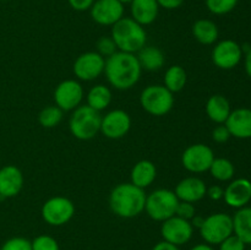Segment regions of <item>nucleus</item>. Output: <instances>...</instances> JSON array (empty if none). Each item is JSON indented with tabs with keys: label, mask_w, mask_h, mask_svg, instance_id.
Returning a JSON list of instances; mask_svg holds the SVG:
<instances>
[{
	"label": "nucleus",
	"mask_w": 251,
	"mask_h": 250,
	"mask_svg": "<svg viewBox=\"0 0 251 250\" xmlns=\"http://www.w3.org/2000/svg\"><path fill=\"white\" fill-rule=\"evenodd\" d=\"M136 56L142 70L145 69L147 71H158L166 63L163 51L153 46H145L141 50L137 51Z\"/></svg>",
	"instance_id": "5701e85b"
},
{
	"label": "nucleus",
	"mask_w": 251,
	"mask_h": 250,
	"mask_svg": "<svg viewBox=\"0 0 251 250\" xmlns=\"http://www.w3.org/2000/svg\"><path fill=\"white\" fill-rule=\"evenodd\" d=\"M86 100L88 107L100 113L112 103V91L105 85H96L88 91Z\"/></svg>",
	"instance_id": "a878e982"
},
{
	"label": "nucleus",
	"mask_w": 251,
	"mask_h": 250,
	"mask_svg": "<svg viewBox=\"0 0 251 250\" xmlns=\"http://www.w3.org/2000/svg\"><path fill=\"white\" fill-rule=\"evenodd\" d=\"M206 191L207 185L202 179L198 176H186L176 184L174 193L179 201L195 203L205 198Z\"/></svg>",
	"instance_id": "a211bd4d"
},
{
	"label": "nucleus",
	"mask_w": 251,
	"mask_h": 250,
	"mask_svg": "<svg viewBox=\"0 0 251 250\" xmlns=\"http://www.w3.org/2000/svg\"><path fill=\"white\" fill-rule=\"evenodd\" d=\"M203 242L210 245H220L225 239L233 234V218L228 213L216 212L203 220L199 228Z\"/></svg>",
	"instance_id": "0eeeda50"
},
{
	"label": "nucleus",
	"mask_w": 251,
	"mask_h": 250,
	"mask_svg": "<svg viewBox=\"0 0 251 250\" xmlns=\"http://www.w3.org/2000/svg\"><path fill=\"white\" fill-rule=\"evenodd\" d=\"M178 198L169 189H157L146 196L145 211L150 218L157 222H163L176 216Z\"/></svg>",
	"instance_id": "423d86ee"
},
{
	"label": "nucleus",
	"mask_w": 251,
	"mask_h": 250,
	"mask_svg": "<svg viewBox=\"0 0 251 250\" xmlns=\"http://www.w3.org/2000/svg\"><path fill=\"white\" fill-rule=\"evenodd\" d=\"M242 46L233 39H223L218 42L212 49V61L218 69L232 70L242 61Z\"/></svg>",
	"instance_id": "ddd939ff"
},
{
	"label": "nucleus",
	"mask_w": 251,
	"mask_h": 250,
	"mask_svg": "<svg viewBox=\"0 0 251 250\" xmlns=\"http://www.w3.org/2000/svg\"><path fill=\"white\" fill-rule=\"evenodd\" d=\"M196 215V210L194 203L185 202V201H179L176 210V216L184 218V220L190 221Z\"/></svg>",
	"instance_id": "f704fd0d"
},
{
	"label": "nucleus",
	"mask_w": 251,
	"mask_h": 250,
	"mask_svg": "<svg viewBox=\"0 0 251 250\" xmlns=\"http://www.w3.org/2000/svg\"><path fill=\"white\" fill-rule=\"evenodd\" d=\"M32 250H60L59 243L51 235L42 234L31 242Z\"/></svg>",
	"instance_id": "7c9ffc66"
},
{
	"label": "nucleus",
	"mask_w": 251,
	"mask_h": 250,
	"mask_svg": "<svg viewBox=\"0 0 251 250\" xmlns=\"http://www.w3.org/2000/svg\"><path fill=\"white\" fill-rule=\"evenodd\" d=\"M161 235L166 242L181 247L191 240L194 235V227L190 221L173 216L162 222Z\"/></svg>",
	"instance_id": "9b49d317"
},
{
	"label": "nucleus",
	"mask_w": 251,
	"mask_h": 250,
	"mask_svg": "<svg viewBox=\"0 0 251 250\" xmlns=\"http://www.w3.org/2000/svg\"><path fill=\"white\" fill-rule=\"evenodd\" d=\"M146 196L144 189L132 183H120L110 191L109 207L118 217H137L145 211Z\"/></svg>",
	"instance_id": "f03ea898"
},
{
	"label": "nucleus",
	"mask_w": 251,
	"mask_h": 250,
	"mask_svg": "<svg viewBox=\"0 0 251 250\" xmlns=\"http://www.w3.org/2000/svg\"><path fill=\"white\" fill-rule=\"evenodd\" d=\"M230 132L225 124H218L212 131V139L217 144H225L230 139Z\"/></svg>",
	"instance_id": "c9c22d12"
},
{
	"label": "nucleus",
	"mask_w": 251,
	"mask_h": 250,
	"mask_svg": "<svg viewBox=\"0 0 251 250\" xmlns=\"http://www.w3.org/2000/svg\"><path fill=\"white\" fill-rule=\"evenodd\" d=\"M223 195H225V189L221 185H211L206 191V196H208L212 201L222 200Z\"/></svg>",
	"instance_id": "4c0bfd02"
},
{
	"label": "nucleus",
	"mask_w": 251,
	"mask_h": 250,
	"mask_svg": "<svg viewBox=\"0 0 251 250\" xmlns=\"http://www.w3.org/2000/svg\"><path fill=\"white\" fill-rule=\"evenodd\" d=\"M131 129V118L123 109H113L102 117L100 132L110 140H118L127 135Z\"/></svg>",
	"instance_id": "4468645a"
},
{
	"label": "nucleus",
	"mask_w": 251,
	"mask_h": 250,
	"mask_svg": "<svg viewBox=\"0 0 251 250\" xmlns=\"http://www.w3.org/2000/svg\"><path fill=\"white\" fill-rule=\"evenodd\" d=\"M110 37L114 41L118 50L131 54L141 50L147 42L145 27L137 24L131 17H123L113 25Z\"/></svg>",
	"instance_id": "7ed1b4c3"
},
{
	"label": "nucleus",
	"mask_w": 251,
	"mask_h": 250,
	"mask_svg": "<svg viewBox=\"0 0 251 250\" xmlns=\"http://www.w3.org/2000/svg\"><path fill=\"white\" fill-rule=\"evenodd\" d=\"M96 0H68L69 5L76 11H86L90 10Z\"/></svg>",
	"instance_id": "e433bc0d"
},
{
	"label": "nucleus",
	"mask_w": 251,
	"mask_h": 250,
	"mask_svg": "<svg viewBox=\"0 0 251 250\" xmlns=\"http://www.w3.org/2000/svg\"><path fill=\"white\" fill-rule=\"evenodd\" d=\"M0 1H6V0H0Z\"/></svg>",
	"instance_id": "a18cd8bd"
},
{
	"label": "nucleus",
	"mask_w": 251,
	"mask_h": 250,
	"mask_svg": "<svg viewBox=\"0 0 251 250\" xmlns=\"http://www.w3.org/2000/svg\"><path fill=\"white\" fill-rule=\"evenodd\" d=\"M244 66H245V71H247L248 76L251 78V48L248 49V51L245 53Z\"/></svg>",
	"instance_id": "a19ab883"
},
{
	"label": "nucleus",
	"mask_w": 251,
	"mask_h": 250,
	"mask_svg": "<svg viewBox=\"0 0 251 250\" xmlns=\"http://www.w3.org/2000/svg\"><path fill=\"white\" fill-rule=\"evenodd\" d=\"M131 19L141 26H149L156 21L159 12L157 0H132L130 4Z\"/></svg>",
	"instance_id": "aec40b11"
},
{
	"label": "nucleus",
	"mask_w": 251,
	"mask_h": 250,
	"mask_svg": "<svg viewBox=\"0 0 251 250\" xmlns=\"http://www.w3.org/2000/svg\"><path fill=\"white\" fill-rule=\"evenodd\" d=\"M233 234L243 240L247 245L251 244V207L238 208L233 216Z\"/></svg>",
	"instance_id": "393cba45"
},
{
	"label": "nucleus",
	"mask_w": 251,
	"mask_h": 250,
	"mask_svg": "<svg viewBox=\"0 0 251 250\" xmlns=\"http://www.w3.org/2000/svg\"><path fill=\"white\" fill-rule=\"evenodd\" d=\"M105 58L97 51H87L76 58L74 63V75L81 81H93L104 73Z\"/></svg>",
	"instance_id": "f8f14e48"
},
{
	"label": "nucleus",
	"mask_w": 251,
	"mask_h": 250,
	"mask_svg": "<svg viewBox=\"0 0 251 250\" xmlns=\"http://www.w3.org/2000/svg\"><path fill=\"white\" fill-rule=\"evenodd\" d=\"M186 81H188V75L183 66L173 65L167 69L166 74H164L163 86L168 88L172 93H176L180 92L185 87Z\"/></svg>",
	"instance_id": "bb28decb"
},
{
	"label": "nucleus",
	"mask_w": 251,
	"mask_h": 250,
	"mask_svg": "<svg viewBox=\"0 0 251 250\" xmlns=\"http://www.w3.org/2000/svg\"><path fill=\"white\" fill-rule=\"evenodd\" d=\"M157 176V168L154 163L149 159H141L134 164L130 172V183L139 186L141 189H146L152 185Z\"/></svg>",
	"instance_id": "412c9836"
},
{
	"label": "nucleus",
	"mask_w": 251,
	"mask_h": 250,
	"mask_svg": "<svg viewBox=\"0 0 251 250\" xmlns=\"http://www.w3.org/2000/svg\"><path fill=\"white\" fill-rule=\"evenodd\" d=\"M100 122L102 115L100 112L87 104L78 105L73 110L69 120V129L74 137L81 141H87L100 132Z\"/></svg>",
	"instance_id": "20e7f679"
},
{
	"label": "nucleus",
	"mask_w": 251,
	"mask_h": 250,
	"mask_svg": "<svg viewBox=\"0 0 251 250\" xmlns=\"http://www.w3.org/2000/svg\"><path fill=\"white\" fill-rule=\"evenodd\" d=\"M63 117L64 112L58 105H47L39 113L38 122L46 129H51V127H55L56 125L60 124Z\"/></svg>",
	"instance_id": "c85d7f7f"
},
{
	"label": "nucleus",
	"mask_w": 251,
	"mask_h": 250,
	"mask_svg": "<svg viewBox=\"0 0 251 250\" xmlns=\"http://www.w3.org/2000/svg\"><path fill=\"white\" fill-rule=\"evenodd\" d=\"M24 186V174L16 166L7 164L0 169V200L15 198Z\"/></svg>",
	"instance_id": "f3484780"
},
{
	"label": "nucleus",
	"mask_w": 251,
	"mask_h": 250,
	"mask_svg": "<svg viewBox=\"0 0 251 250\" xmlns=\"http://www.w3.org/2000/svg\"><path fill=\"white\" fill-rule=\"evenodd\" d=\"M203 220H205V218H203L202 216L195 215V216H194V217L190 220V223H191V225H193L194 228H198V229H199V228H200L201 225H202Z\"/></svg>",
	"instance_id": "79ce46f5"
},
{
	"label": "nucleus",
	"mask_w": 251,
	"mask_h": 250,
	"mask_svg": "<svg viewBox=\"0 0 251 250\" xmlns=\"http://www.w3.org/2000/svg\"><path fill=\"white\" fill-rule=\"evenodd\" d=\"M152 250H180V247H176V245L171 244V243L166 242V240H162V242H158Z\"/></svg>",
	"instance_id": "ea45409f"
},
{
	"label": "nucleus",
	"mask_w": 251,
	"mask_h": 250,
	"mask_svg": "<svg viewBox=\"0 0 251 250\" xmlns=\"http://www.w3.org/2000/svg\"><path fill=\"white\" fill-rule=\"evenodd\" d=\"M90 11L96 24L113 26L124 17V5L119 0H96Z\"/></svg>",
	"instance_id": "2eb2a0df"
},
{
	"label": "nucleus",
	"mask_w": 251,
	"mask_h": 250,
	"mask_svg": "<svg viewBox=\"0 0 251 250\" xmlns=\"http://www.w3.org/2000/svg\"><path fill=\"white\" fill-rule=\"evenodd\" d=\"M215 159V153L210 146L203 144L190 145L181 154V164L188 172L200 174L208 172Z\"/></svg>",
	"instance_id": "1a4fd4ad"
},
{
	"label": "nucleus",
	"mask_w": 251,
	"mask_h": 250,
	"mask_svg": "<svg viewBox=\"0 0 251 250\" xmlns=\"http://www.w3.org/2000/svg\"><path fill=\"white\" fill-rule=\"evenodd\" d=\"M206 7L213 15L229 14L237 6L238 0H205Z\"/></svg>",
	"instance_id": "c756f323"
},
{
	"label": "nucleus",
	"mask_w": 251,
	"mask_h": 250,
	"mask_svg": "<svg viewBox=\"0 0 251 250\" xmlns=\"http://www.w3.org/2000/svg\"><path fill=\"white\" fill-rule=\"evenodd\" d=\"M230 112V103L225 96L213 95L206 102V114L208 119L216 124H225Z\"/></svg>",
	"instance_id": "4be33fe9"
},
{
	"label": "nucleus",
	"mask_w": 251,
	"mask_h": 250,
	"mask_svg": "<svg viewBox=\"0 0 251 250\" xmlns=\"http://www.w3.org/2000/svg\"><path fill=\"white\" fill-rule=\"evenodd\" d=\"M83 100V87L77 80H64L54 90V102L63 112L76 109Z\"/></svg>",
	"instance_id": "9d476101"
},
{
	"label": "nucleus",
	"mask_w": 251,
	"mask_h": 250,
	"mask_svg": "<svg viewBox=\"0 0 251 250\" xmlns=\"http://www.w3.org/2000/svg\"><path fill=\"white\" fill-rule=\"evenodd\" d=\"M174 93L163 85H150L142 90L140 95V104L142 109L153 117L167 115L174 105Z\"/></svg>",
	"instance_id": "39448f33"
},
{
	"label": "nucleus",
	"mask_w": 251,
	"mask_h": 250,
	"mask_svg": "<svg viewBox=\"0 0 251 250\" xmlns=\"http://www.w3.org/2000/svg\"><path fill=\"white\" fill-rule=\"evenodd\" d=\"M193 36L199 43L203 46H211L217 42L220 31H218L217 25L212 20L200 19L194 22Z\"/></svg>",
	"instance_id": "b1692460"
},
{
	"label": "nucleus",
	"mask_w": 251,
	"mask_h": 250,
	"mask_svg": "<svg viewBox=\"0 0 251 250\" xmlns=\"http://www.w3.org/2000/svg\"><path fill=\"white\" fill-rule=\"evenodd\" d=\"M96 47H97V53L100 54L105 59L109 58L110 55H113V54L118 51V48L112 37H100L97 41V43H96Z\"/></svg>",
	"instance_id": "2f4dec72"
},
{
	"label": "nucleus",
	"mask_w": 251,
	"mask_h": 250,
	"mask_svg": "<svg viewBox=\"0 0 251 250\" xmlns=\"http://www.w3.org/2000/svg\"><path fill=\"white\" fill-rule=\"evenodd\" d=\"M42 218L53 227H60L71 221L75 215V205L65 196H53L43 203L41 210Z\"/></svg>",
	"instance_id": "6e6552de"
},
{
	"label": "nucleus",
	"mask_w": 251,
	"mask_h": 250,
	"mask_svg": "<svg viewBox=\"0 0 251 250\" xmlns=\"http://www.w3.org/2000/svg\"><path fill=\"white\" fill-rule=\"evenodd\" d=\"M208 172H210L212 178H215L216 180L229 181L234 176L235 168L234 164L229 159L223 158V157H220V158H216L215 157Z\"/></svg>",
	"instance_id": "cd10ccee"
},
{
	"label": "nucleus",
	"mask_w": 251,
	"mask_h": 250,
	"mask_svg": "<svg viewBox=\"0 0 251 250\" xmlns=\"http://www.w3.org/2000/svg\"><path fill=\"white\" fill-rule=\"evenodd\" d=\"M223 200L229 207L242 208L251 201V181L247 178H238L230 181L225 189Z\"/></svg>",
	"instance_id": "dca6fc26"
},
{
	"label": "nucleus",
	"mask_w": 251,
	"mask_h": 250,
	"mask_svg": "<svg viewBox=\"0 0 251 250\" xmlns=\"http://www.w3.org/2000/svg\"><path fill=\"white\" fill-rule=\"evenodd\" d=\"M122 250H126V249H122Z\"/></svg>",
	"instance_id": "49530a36"
},
{
	"label": "nucleus",
	"mask_w": 251,
	"mask_h": 250,
	"mask_svg": "<svg viewBox=\"0 0 251 250\" xmlns=\"http://www.w3.org/2000/svg\"><path fill=\"white\" fill-rule=\"evenodd\" d=\"M230 132V136L237 139H251V109L238 108L230 112L225 123Z\"/></svg>",
	"instance_id": "6ab92c4d"
},
{
	"label": "nucleus",
	"mask_w": 251,
	"mask_h": 250,
	"mask_svg": "<svg viewBox=\"0 0 251 250\" xmlns=\"http://www.w3.org/2000/svg\"><path fill=\"white\" fill-rule=\"evenodd\" d=\"M218 250H245V244L240 238H238L235 234L229 235L227 239L223 240L220 245H218Z\"/></svg>",
	"instance_id": "72a5a7b5"
},
{
	"label": "nucleus",
	"mask_w": 251,
	"mask_h": 250,
	"mask_svg": "<svg viewBox=\"0 0 251 250\" xmlns=\"http://www.w3.org/2000/svg\"><path fill=\"white\" fill-rule=\"evenodd\" d=\"M119 1L122 2L123 5H125V4H131L132 0H119Z\"/></svg>",
	"instance_id": "c03bdc74"
},
{
	"label": "nucleus",
	"mask_w": 251,
	"mask_h": 250,
	"mask_svg": "<svg viewBox=\"0 0 251 250\" xmlns=\"http://www.w3.org/2000/svg\"><path fill=\"white\" fill-rule=\"evenodd\" d=\"M190 250H215V248L212 245L207 244V243H201V244L194 245Z\"/></svg>",
	"instance_id": "37998d69"
},
{
	"label": "nucleus",
	"mask_w": 251,
	"mask_h": 250,
	"mask_svg": "<svg viewBox=\"0 0 251 250\" xmlns=\"http://www.w3.org/2000/svg\"><path fill=\"white\" fill-rule=\"evenodd\" d=\"M159 7H163L166 10H176L183 5L184 0H157Z\"/></svg>",
	"instance_id": "58836bf2"
},
{
	"label": "nucleus",
	"mask_w": 251,
	"mask_h": 250,
	"mask_svg": "<svg viewBox=\"0 0 251 250\" xmlns=\"http://www.w3.org/2000/svg\"><path fill=\"white\" fill-rule=\"evenodd\" d=\"M0 250H32V244L27 238L12 237L1 245Z\"/></svg>",
	"instance_id": "473e14b6"
},
{
	"label": "nucleus",
	"mask_w": 251,
	"mask_h": 250,
	"mask_svg": "<svg viewBox=\"0 0 251 250\" xmlns=\"http://www.w3.org/2000/svg\"><path fill=\"white\" fill-rule=\"evenodd\" d=\"M142 68L137 56L131 53L118 50L105 59L104 73L110 86L120 91L134 87L141 77Z\"/></svg>",
	"instance_id": "f257e3e1"
}]
</instances>
